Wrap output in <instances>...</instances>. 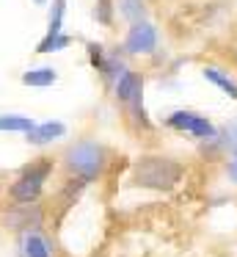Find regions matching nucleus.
<instances>
[{"label":"nucleus","mask_w":237,"mask_h":257,"mask_svg":"<svg viewBox=\"0 0 237 257\" xmlns=\"http://www.w3.org/2000/svg\"><path fill=\"white\" fill-rule=\"evenodd\" d=\"M64 12H66V0H55L53 12H50V28H47V34H61V25H64Z\"/></svg>","instance_id":"obj_14"},{"label":"nucleus","mask_w":237,"mask_h":257,"mask_svg":"<svg viewBox=\"0 0 237 257\" xmlns=\"http://www.w3.org/2000/svg\"><path fill=\"white\" fill-rule=\"evenodd\" d=\"M36 127L31 116H22V113H0V130L3 133H31Z\"/></svg>","instance_id":"obj_7"},{"label":"nucleus","mask_w":237,"mask_h":257,"mask_svg":"<svg viewBox=\"0 0 237 257\" xmlns=\"http://www.w3.org/2000/svg\"><path fill=\"white\" fill-rule=\"evenodd\" d=\"M97 17H99V23H110V3H108V0H99Z\"/></svg>","instance_id":"obj_15"},{"label":"nucleus","mask_w":237,"mask_h":257,"mask_svg":"<svg viewBox=\"0 0 237 257\" xmlns=\"http://www.w3.org/2000/svg\"><path fill=\"white\" fill-rule=\"evenodd\" d=\"M64 47H69V36H64V34H47L42 42H39L36 53H55V50H64Z\"/></svg>","instance_id":"obj_12"},{"label":"nucleus","mask_w":237,"mask_h":257,"mask_svg":"<svg viewBox=\"0 0 237 257\" xmlns=\"http://www.w3.org/2000/svg\"><path fill=\"white\" fill-rule=\"evenodd\" d=\"M229 177H231V180H234V183H237V158H234V161L229 163Z\"/></svg>","instance_id":"obj_17"},{"label":"nucleus","mask_w":237,"mask_h":257,"mask_svg":"<svg viewBox=\"0 0 237 257\" xmlns=\"http://www.w3.org/2000/svg\"><path fill=\"white\" fill-rule=\"evenodd\" d=\"M22 249H25V257H50L53 254L47 238L39 235V232H28L25 240H22Z\"/></svg>","instance_id":"obj_9"},{"label":"nucleus","mask_w":237,"mask_h":257,"mask_svg":"<svg viewBox=\"0 0 237 257\" xmlns=\"http://www.w3.org/2000/svg\"><path fill=\"white\" fill-rule=\"evenodd\" d=\"M179 177H182V166L171 158H143L132 169V183L141 185V188L168 191L179 183Z\"/></svg>","instance_id":"obj_1"},{"label":"nucleus","mask_w":237,"mask_h":257,"mask_svg":"<svg viewBox=\"0 0 237 257\" xmlns=\"http://www.w3.org/2000/svg\"><path fill=\"white\" fill-rule=\"evenodd\" d=\"M33 3H36V6H44V0H33Z\"/></svg>","instance_id":"obj_18"},{"label":"nucleus","mask_w":237,"mask_h":257,"mask_svg":"<svg viewBox=\"0 0 237 257\" xmlns=\"http://www.w3.org/2000/svg\"><path fill=\"white\" fill-rule=\"evenodd\" d=\"M64 133H66L64 122H42V124H36V127H33L31 133H25V136H28L31 144H50V141L61 139Z\"/></svg>","instance_id":"obj_6"},{"label":"nucleus","mask_w":237,"mask_h":257,"mask_svg":"<svg viewBox=\"0 0 237 257\" xmlns=\"http://www.w3.org/2000/svg\"><path fill=\"white\" fill-rule=\"evenodd\" d=\"M226 141L237 147V122H231L229 127H226Z\"/></svg>","instance_id":"obj_16"},{"label":"nucleus","mask_w":237,"mask_h":257,"mask_svg":"<svg viewBox=\"0 0 237 257\" xmlns=\"http://www.w3.org/2000/svg\"><path fill=\"white\" fill-rule=\"evenodd\" d=\"M157 47V31L149 23H135L130 31H127L124 39V50L132 53V56H146Z\"/></svg>","instance_id":"obj_4"},{"label":"nucleus","mask_w":237,"mask_h":257,"mask_svg":"<svg viewBox=\"0 0 237 257\" xmlns=\"http://www.w3.org/2000/svg\"><path fill=\"white\" fill-rule=\"evenodd\" d=\"M50 169H53L50 163H39V166L25 169L22 177L11 185V196H14L17 202H22V205H31V202L42 194V185H44V180H47Z\"/></svg>","instance_id":"obj_3"},{"label":"nucleus","mask_w":237,"mask_h":257,"mask_svg":"<svg viewBox=\"0 0 237 257\" xmlns=\"http://www.w3.org/2000/svg\"><path fill=\"white\" fill-rule=\"evenodd\" d=\"M58 80V72L53 67H39V69H28L22 75V83L25 86H36V89H44V86H53Z\"/></svg>","instance_id":"obj_8"},{"label":"nucleus","mask_w":237,"mask_h":257,"mask_svg":"<svg viewBox=\"0 0 237 257\" xmlns=\"http://www.w3.org/2000/svg\"><path fill=\"white\" fill-rule=\"evenodd\" d=\"M141 91H143V80L135 72H121L116 80V100L119 102H132L138 105L141 102Z\"/></svg>","instance_id":"obj_5"},{"label":"nucleus","mask_w":237,"mask_h":257,"mask_svg":"<svg viewBox=\"0 0 237 257\" xmlns=\"http://www.w3.org/2000/svg\"><path fill=\"white\" fill-rule=\"evenodd\" d=\"M204 78H207L209 83H215L218 89H223L231 100H237V83L229 78V75H223L220 69H215V67H207V69H204Z\"/></svg>","instance_id":"obj_10"},{"label":"nucleus","mask_w":237,"mask_h":257,"mask_svg":"<svg viewBox=\"0 0 237 257\" xmlns=\"http://www.w3.org/2000/svg\"><path fill=\"white\" fill-rule=\"evenodd\" d=\"M64 161L75 174L91 180V177H97L99 169H102L105 152H102V147L94 144V141H77V144H72L69 150H66Z\"/></svg>","instance_id":"obj_2"},{"label":"nucleus","mask_w":237,"mask_h":257,"mask_svg":"<svg viewBox=\"0 0 237 257\" xmlns=\"http://www.w3.org/2000/svg\"><path fill=\"white\" fill-rule=\"evenodd\" d=\"M116 6H119L121 17H127L132 25H135V23H143V14H146L143 0H116Z\"/></svg>","instance_id":"obj_11"},{"label":"nucleus","mask_w":237,"mask_h":257,"mask_svg":"<svg viewBox=\"0 0 237 257\" xmlns=\"http://www.w3.org/2000/svg\"><path fill=\"white\" fill-rule=\"evenodd\" d=\"M187 133L198 136V139H212V136H215V127L209 124V119H207V116H198V113H196V119L190 122Z\"/></svg>","instance_id":"obj_13"}]
</instances>
